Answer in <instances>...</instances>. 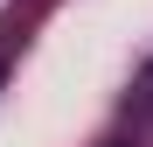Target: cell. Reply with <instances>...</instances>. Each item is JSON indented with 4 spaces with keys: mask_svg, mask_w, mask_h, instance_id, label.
<instances>
[{
    "mask_svg": "<svg viewBox=\"0 0 153 147\" xmlns=\"http://www.w3.org/2000/svg\"><path fill=\"white\" fill-rule=\"evenodd\" d=\"M125 112H132V119H139V112H153V63L139 70V84H132V98H125Z\"/></svg>",
    "mask_w": 153,
    "mask_h": 147,
    "instance_id": "1",
    "label": "cell"
}]
</instances>
